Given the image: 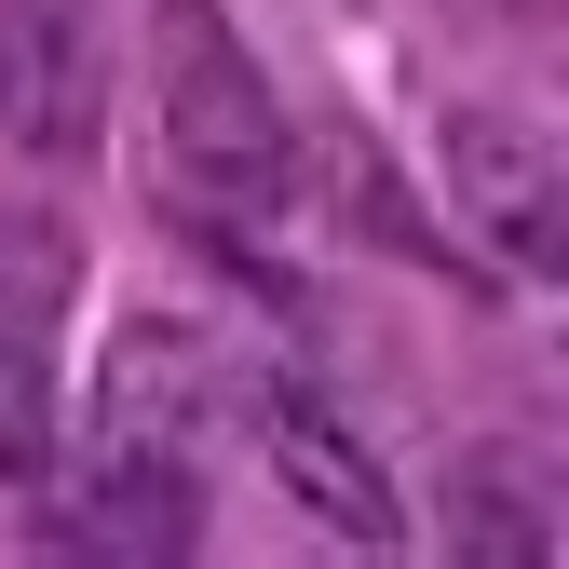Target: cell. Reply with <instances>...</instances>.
<instances>
[{"mask_svg": "<svg viewBox=\"0 0 569 569\" xmlns=\"http://www.w3.org/2000/svg\"><path fill=\"white\" fill-rule=\"evenodd\" d=\"M339 218L367 231L380 258H448V244H435V218H420V203L380 177V150H339Z\"/></svg>", "mask_w": 569, "mask_h": 569, "instance_id": "obj_9", "label": "cell"}, {"mask_svg": "<svg viewBox=\"0 0 569 569\" xmlns=\"http://www.w3.org/2000/svg\"><path fill=\"white\" fill-rule=\"evenodd\" d=\"M258 448H271V475H284V502L326 516L339 542H367V556H380V542H407V488L380 475V448L352 435L326 393H299V380L258 393Z\"/></svg>", "mask_w": 569, "mask_h": 569, "instance_id": "obj_6", "label": "cell"}, {"mask_svg": "<svg viewBox=\"0 0 569 569\" xmlns=\"http://www.w3.org/2000/svg\"><path fill=\"white\" fill-rule=\"evenodd\" d=\"M461 14H529V28H542V14H556V0H461Z\"/></svg>", "mask_w": 569, "mask_h": 569, "instance_id": "obj_10", "label": "cell"}, {"mask_svg": "<svg viewBox=\"0 0 569 569\" xmlns=\"http://www.w3.org/2000/svg\"><path fill=\"white\" fill-rule=\"evenodd\" d=\"M435 542L461 569H556V461L542 448H461L435 488Z\"/></svg>", "mask_w": 569, "mask_h": 569, "instance_id": "obj_7", "label": "cell"}, {"mask_svg": "<svg viewBox=\"0 0 569 569\" xmlns=\"http://www.w3.org/2000/svg\"><path fill=\"white\" fill-rule=\"evenodd\" d=\"M82 299V244L54 218H0V475L54 448V312Z\"/></svg>", "mask_w": 569, "mask_h": 569, "instance_id": "obj_5", "label": "cell"}, {"mask_svg": "<svg viewBox=\"0 0 569 569\" xmlns=\"http://www.w3.org/2000/svg\"><path fill=\"white\" fill-rule=\"evenodd\" d=\"M68 542L122 569H177L203 542V475H82L68 488Z\"/></svg>", "mask_w": 569, "mask_h": 569, "instance_id": "obj_8", "label": "cell"}, {"mask_svg": "<svg viewBox=\"0 0 569 569\" xmlns=\"http://www.w3.org/2000/svg\"><path fill=\"white\" fill-rule=\"evenodd\" d=\"M203 435V339L136 312L96 352V393H82V475H190Z\"/></svg>", "mask_w": 569, "mask_h": 569, "instance_id": "obj_2", "label": "cell"}, {"mask_svg": "<svg viewBox=\"0 0 569 569\" xmlns=\"http://www.w3.org/2000/svg\"><path fill=\"white\" fill-rule=\"evenodd\" d=\"M150 68H163V150H177V218H203L218 244H271L299 218V136H284L244 28L218 0H163L150 14Z\"/></svg>", "mask_w": 569, "mask_h": 569, "instance_id": "obj_1", "label": "cell"}, {"mask_svg": "<svg viewBox=\"0 0 569 569\" xmlns=\"http://www.w3.org/2000/svg\"><path fill=\"white\" fill-rule=\"evenodd\" d=\"M96 14L82 0H0V150H28V163H96Z\"/></svg>", "mask_w": 569, "mask_h": 569, "instance_id": "obj_4", "label": "cell"}, {"mask_svg": "<svg viewBox=\"0 0 569 569\" xmlns=\"http://www.w3.org/2000/svg\"><path fill=\"white\" fill-rule=\"evenodd\" d=\"M448 203H461V231L502 258V271H556L569 258V177H556V136L516 122V109H461L448 122Z\"/></svg>", "mask_w": 569, "mask_h": 569, "instance_id": "obj_3", "label": "cell"}]
</instances>
